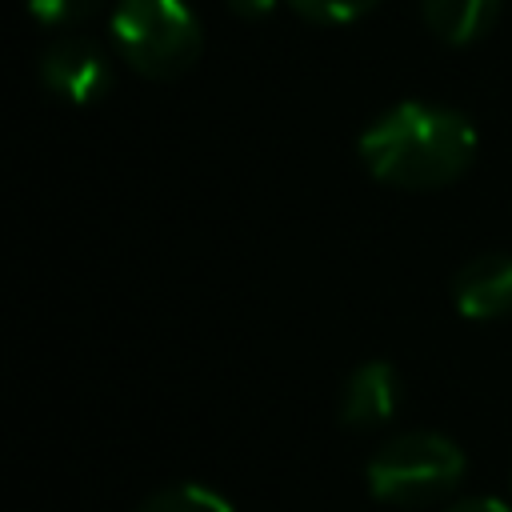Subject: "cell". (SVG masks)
Returning <instances> with one entry per match:
<instances>
[{"label":"cell","mask_w":512,"mask_h":512,"mask_svg":"<svg viewBox=\"0 0 512 512\" xmlns=\"http://www.w3.org/2000/svg\"><path fill=\"white\" fill-rule=\"evenodd\" d=\"M364 168L404 192H432L468 172L476 160V128L440 104L404 100L384 108L356 140Z\"/></svg>","instance_id":"1"},{"label":"cell","mask_w":512,"mask_h":512,"mask_svg":"<svg viewBox=\"0 0 512 512\" xmlns=\"http://www.w3.org/2000/svg\"><path fill=\"white\" fill-rule=\"evenodd\" d=\"M108 36L128 68L148 80H176L204 48L200 20L184 0H116Z\"/></svg>","instance_id":"2"},{"label":"cell","mask_w":512,"mask_h":512,"mask_svg":"<svg viewBox=\"0 0 512 512\" xmlns=\"http://www.w3.org/2000/svg\"><path fill=\"white\" fill-rule=\"evenodd\" d=\"M464 480V452L440 432H400L368 460V492L380 504L424 508L456 492Z\"/></svg>","instance_id":"3"},{"label":"cell","mask_w":512,"mask_h":512,"mask_svg":"<svg viewBox=\"0 0 512 512\" xmlns=\"http://www.w3.org/2000/svg\"><path fill=\"white\" fill-rule=\"evenodd\" d=\"M36 68H40L44 88L56 92L60 100H72V104H96L112 88V64H108L104 48L88 36L64 32V36L48 40Z\"/></svg>","instance_id":"4"},{"label":"cell","mask_w":512,"mask_h":512,"mask_svg":"<svg viewBox=\"0 0 512 512\" xmlns=\"http://www.w3.org/2000/svg\"><path fill=\"white\" fill-rule=\"evenodd\" d=\"M452 300L468 320H500L512 312V252H484L452 280Z\"/></svg>","instance_id":"5"},{"label":"cell","mask_w":512,"mask_h":512,"mask_svg":"<svg viewBox=\"0 0 512 512\" xmlns=\"http://www.w3.org/2000/svg\"><path fill=\"white\" fill-rule=\"evenodd\" d=\"M396 400H400V384H396L392 364L368 360V364H360L344 380V392H340V424H348V428H376V424L392 420Z\"/></svg>","instance_id":"6"},{"label":"cell","mask_w":512,"mask_h":512,"mask_svg":"<svg viewBox=\"0 0 512 512\" xmlns=\"http://www.w3.org/2000/svg\"><path fill=\"white\" fill-rule=\"evenodd\" d=\"M500 0H420V16L444 44H472L492 28Z\"/></svg>","instance_id":"7"},{"label":"cell","mask_w":512,"mask_h":512,"mask_svg":"<svg viewBox=\"0 0 512 512\" xmlns=\"http://www.w3.org/2000/svg\"><path fill=\"white\" fill-rule=\"evenodd\" d=\"M140 512H232V504L204 484H172L160 488Z\"/></svg>","instance_id":"8"},{"label":"cell","mask_w":512,"mask_h":512,"mask_svg":"<svg viewBox=\"0 0 512 512\" xmlns=\"http://www.w3.org/2000/svg\"><path fill=\"white\" fill-rule=\"evenodd\" d=\"M32 20L36 24H48V28H76L84 20H92L100 12L104 0H24Z\"/></svg>","instance_id":"9"},{"label":"cell","mask_w":512,"mask_h":512,"mask_svg":"<svg viewBox=\"0 0 512 512\" xmlns=\"http://www.w3.org/2000/svg\"><path fill=\"white\" fill-rule=\"evenodd\" d=\"M300 16L308 20H320V24H348V20H360L364 12H372L380 0H288Z\"/></svg>","instance_id":"10"},{"label":"cell","mask_w":512,"mask_h":512,"mask_svg":"<svg viewBox=\"0 0 512 512\" xmlns=\"http://www.w3.org/2000/svg\"><path fill=\"white\" fill-rule=\"evenodd\" d=\"M444 512H512V508L496 496H464V500H452Z\"/></svg>","instance_id":"11"},{"label":"cell","mask_w":512,"mask_h":512,"mask_svg":"<svg viewBox=\"0 0 512 512\" xmlns=\"http://www.w3.org/2000/svg\"><path fill=\"white\" fill-rule=\"evenodd\" d=\"M228 8L240 16V20H260L276 8V0H228Z\"/></svg>","instance_id":"12"}]
</instances>
